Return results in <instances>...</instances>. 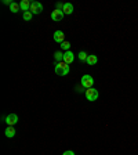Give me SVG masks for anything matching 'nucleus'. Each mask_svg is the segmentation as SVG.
<instances>
[{
	"mask_svg": "<svg viewBox=\"0 0 138 155\" xmlns=\"http://www.w3.org/2000/svg\"><path fill=\"white\" fill-rule=\"evenodd\" d=\"M65 15H71L73 13V4L72 3H64V8H62Z\"/></svg>",
	"mask_w": 138,
	"mask_h": 155,
	"instance_id": "9b49d317",
	"label": "nucleus"
},
{
	"mask_svg": "<svg viewBox=\"0 0 138 155\" xmlns=\"http://www.w3.org/2000/svg\"><path fill=\"white\" fill-rule=\"evenodd\" d=\"M55 7H57V10H61L62 11V8H64V3H57L55 4Z\"/></svg>",
	"mask_w": 138,
	"mask_h": 155,
	"instance_id": "6ab92c4d",
	"label": "nucleus"
},
{
	"mask_svg": "<svg viewBox=\"0 0 138 155\" xmlns=\"http://www.w3.org/2000/svg\"><path fill=\"white\" fill-rule=\"evenodd\" d=\"M83 89H84V87H83V86H82V84H80V86H79V87H77V89H76V90H77V91H83Z\"/></svg>",
	"mask_w": 138,
	"mask_h": 155,
	"instance_id": "412c9836",
	"label": "nucleus"
},
{
	"mask_svg": "<svg viewBox=\"0 0 138 155\" xmlns=\"http://www.w3.org/2000/svg\"><path fill=\"white\" fill-rule=\"evenodd\" d=\"M62 155H75V152H73V151H71V150H68V151H65Z\"/></svg>",
	"mask_w": 138,
	"mask_h": 155,
	"instance_id": "aec40b11",
	"label": "nucleus"
},
{
	"mask_svg": "<svg viewBox=\"0 0 138 155\" xmlns=\"http://www.w3.org/2000/svg\"><path fill=\"white\" fill-rule=\"evenodd\" d=\"M64 15H65L64 11L55 8L54 11L51 13V19H53V21H55V22H59V21H62V19H64Z\"/></svg>",
	"mask_w": 138,
	"mask_h": 155,
	"instance_id": "423d86ee",
	"label": "nucleus"
},
{
	"mask_svg": "<svg viewBox=\"0 0 138 155\" xmlns=\"http://www.w3.org/2000/svg\"><path fill=\"white\" fill-rule=\"evenodd\" d=\"M98 97H100V93L94 87H90V89L86 90V98L88 101H95V100H98Z\"/></svg>",
	"mask_w": 138,
	"mask_h": 155,
	"instance_id": "7ed1b4c3",
	"label": "nucleus"
},
{
	"mask_svg": "<svg viewBox=\"0 0 138 155\" xmlns=\"http://www.w3.org/2000/svg\"><path fill=\"white\" fill-rule=\"evenodd\" d=\"M32 17H33V14L30 13V11H26V13H24L22 18H24V21H30V19H32Z\"/></svg>",
	"mask_w": 138,
	"mask_h": 155,
	"instance_id": "f3484780",
	"label": "nucleus"
},
{
	"mask_svg": "<svg viewBox=\"0 0 138 155\" xmlns=\"http://www.w3.org/2000/svg\"><path fill=\"white\" fill-rule=\"evenodd\" d=\"M15 129H14V126H7V129L4 130V136H6L7 139H13L14 136H15Z\"/></svg>",
	"mask_w": 138,
	"mask_h": 155,
	"instance_id": "1a4fd4ad",
	"label": "nucleus"
},
{
	"mask_svg": "<svg viewBox=\"0 0 138 155\" xmlns=\"http://www.w3.org/2000/svg\"><path fill=\"white\" fill-rule=\"evenodd\" d=\"M53 39H54V42L57 43H64L65 42V33L62 31H55L54 35H53Z\"/></svg>",
	"mask_w": 138,
	"mask_h": 155,
	"instance_id": "0eeeda50",
	"label": "nucleus"
},
{
	"mask_svg": "<svg viewBox=\"0 0 138 155\" xmlns=\"http://www.w3.org/2000/svg\"><path fill=\"white\" fill-rule=\"evenodd\" d=\"M19 7H21V11L26 13V11L30 10V2H29V0H21V2H19Z\"/></svg>",
	"mask_w": 138,
	"mask_h": 155,
	"instance_id": "9d476101",
	"label": "nucleus"
},
{
	"mask_svg": "<svg viewBox=\"0 0 138 155\" xmlns=\"http://www.w3.org/2000/svg\"><path fill=\"white\" fill-rule=\"evenodd\" d=\"M14 3V2H13V0H3V4H6V6H11V4H13Z\"/></svg>",
	"mask_w": 138,
	"mask_h": 155,
	"instance_id": "a211bd4d",
	"label": "nucleus"
},
{
	"mask_svg": "<svg viewBox=\"0 0 138 155\" xmlns=\"http://www.w3.org/2000/svg\"><path fill=\"white\" fill-rule=\"evenodd\" d=\"M73 60H75V54L71 51V50L64 53V62H65V64H68V65L72 64V62H73Z\"/></svg>",
	"mask_w": 138,
	"mask_h": 155,
	"instance_id": "6e6552de",
	"label": "nucleus"
},
{
	"mask_svg": "<svg viewBox=\"0 0 138 155\" xmlns=\"http://www.w3.org/2000/svg\"><path fill=\"white\" fill-rule=\"evenodd\" d=\"M54 60H55V62H62L64 61V51H55L54 53Z\"/></svg>",
	"mask_w": 138,
	"mask_h": 155,
	"instance_id": "ddd939ff",
	"label": "nucleus"
},
{
	"mask_svg": "<svg viewBox=\"0 0 138 155\" xmlns=\"http://www.w3.org/2000/svg\"><path fill=\"white\" fill-rule=\"evenodd\" d=\"M59 46H61V50H62L64 53H65V51H69V48H71V43L66 42V40H65L64 43H61Z\"/></svg>",
	"mask_w": 138,
	"mask_h": 155,
	"instance_id": "2eb2a0df",
	"label": "nucleus"
},
{
	"mask_svg": "<svg viewBox=\"0 0 138 155\" xmlns=\"http://www.w3.org/2000/svg\"><path fill=\"white\" fill-rule=\"evenodd\" d=\"M19 10H21V7H19V3H15V2H14L13 4H11V6H10V11H11V13H18Z\"/></svg>",
	"mask_w": 138,
	"mask_h": 155,
	"instance_id": "4468645a",
	"label": "nucleus"
},
{
	"mask_svg": "<svg viewBox=\"0 0 138 155\" xmlns=\"http://www.w3.org/2000/svg\"><path fill=\"white\" fill-rule=\"evenodd\" d=\"M97 62H98V57H97L95 54H90V55H88V58H87L86 64L90 65V67H93V65H95Z\"/></svg>",
	"mask_w": 138,
	"mask_h": 155,
	"instance_id": "f8f14e48",
	"label": "nucleus"
},
{
	"mask_svg": "<svg viewBox=\"0 0 138 155\" xmlns=\"http://www.w3.org/2000/svg\"><path fill=\"white\" fill-rule=\"evenodd\" d=\"M7 126H14L15 123H18V115L17 114H8V115L4 118Z\"/></svg>",
	"mask_w": 138,
	"mask_h": 155,
	"instance_id": "39448f33",
	"label": "nucleus"
},
{
	"mask_svg": "<svg viewBox=\"0 0 138 155\" xmlns=\"http://www.w3.org/2000/svg\"><path fill=\"white\" fill-rule=\"evenodd\" d=\"M33 15L36 14H40L43 11V4L40 2H30V10H29Z\"/></svg>",
	"mask_w": 138,
	"mask_h": 155,
	"instance_id": "20e7f679",
	"label": "nucleus"
},
{
	"mask_svg": "<svg viewBox=\"0 0 138 155\" xmlns=\"http://www.w3.org/2000/svg\"><path fill=\"white\" fill-rule=\"evenodd\" d=\"M77 57H79V60H80V61L86 62V61H87V58H88V54H87L86 51H80L79 54H77Z\"/></svg>",
	"mask_w": 138,
	"mask_h": 155,
	"instance_id": "dca6fc26",
	"label": "nucleus"
},
{
	"mask_svg": "<svg viewBox=\"0 0 138 155\" xmlns=\"http://www.w3.org/2000/svg\"><path fill=\"white\" fill-rule=\"evenodd\" d=\"M55 74L59 75V76H66V75L69 74V65L65 64L64 61L57 62V64H55Z\"/></svg>",
	"mask_w": 138,
	"mask_h": 155,
	"instance_id": "f257e3e1",
	"label": "nucleus"
},
{
	"mask_svg": "<svg viewBox=\"0 0 138 155\" xmlns=\"http://www.w3.org/2000/svg\"><path fill=\"white\" fill-rule=\"evenodd\" d=\"M80 84L84 87V89H90V87L94 86V78L91 75H83L80 79Z\"/></svg>",
	"mask_w": 138,
	"mask_h": 155,
	"instance_id": "f03ea898",
	"label": "nucleus"
}]
</instances>
